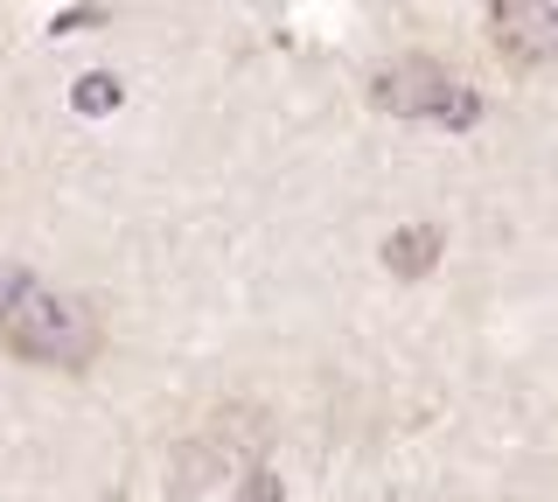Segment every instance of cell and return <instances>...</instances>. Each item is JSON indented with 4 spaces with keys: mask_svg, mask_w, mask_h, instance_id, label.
I'll list each match as a JSON object with an SVG mask.
<instances>
[{
    "mask_svg": "<svg viewBox=\"0 0 558 502\" xmlns=\"http://www.w3.org/2000/svg\"><path fill=\"white\" fill-rule=\"evenodd\" d=\"M119 77L112 71H92V77H77V91H70V106H77L84 119H105V112H119Z\"/></svg>",
    "mask_w": 558,
    "mask_h": 502,
    "instance_id": "obj_5",
    "label": "cell"
},
{
    "mask_svg": "<svg viewBox=\"0 0 558 502\" xmlns=\"http://www.w3.org/2000/svg\"><path fill=\"white\" fill-rule=\"evenodd\" d=\"M92 22H105L98 8H70V14H57V36H77V28H92Z\"/></svg>",
    "mask_w": 558,
    "mask_h": 502,
    "instance_id": "obj_9",
    "label": "cell"
},
{
    "mask_svg": "<svg viewBox=\"0 0 558 502\" xmlns=\"http://www.w3.org/2000/svg\"><path fill=\"white\" fill-rule=\"evenodd\" d=\"M28 293H35V280H28V272H22V266H8V258H0V321H8V315H14V307H22V301H28Z\"/></svg>",
    "mask_w": 558,
    "mask_h": 502,
    "instance_id": "obj_6",
    "label": "cell"
},
{
    "mask_svg": "<svg viewBox=\"0 0 558 502\" xmlns=\"http://www.w3.org/2000/svg\"><path fill=\"white\" fill-rule=\"evenodd\" d=\"M496 42L517 63H551L558 71V0H496Z\"/></svg>",
    "mask_w": 558,
    "mask_h": 502,
    "instance_id": "obj_3",
    "label": "cell"
},
{
    "mask_svg": "<svg viewBox=\"0 0 558 502\" xmlns=\"http://www.w3.org/2000/svg\"><path fill=\"white\" fill-rule=\"evenodd\" d=\"M0 335H8V350L28 356V363H49V370H84V363L98 356L105 328H98V315H92V301L35 286L28 301L14 307L8 321H0Z\"/></svg>",
    "mask_w": 558,
    "mask_h": 502,
    "instance_id": "obj_1",
    "label": "cell"
},
{
    "mask_svg": "<svg viewBox=\"0 0 558 502\" xmlns=\"http://www.w3.org/2000/svg\"><path fill=\"white\" fill-rule=\"evenodd\" d=\"M475 91H468V84H461V91H453V106H447V119H440V126H453V133H468V126H475Z\"/></svg>",
    "mask_w": 558,
    "mask_h": 502,
    "instance_id": "obj_8",
    "label": "cell"
},
{
    "mask_svg": "<svg viewBox=\"0 0 558 502\" xmlns=\"http://www.w3.org/2000/svg\"><path fill=\"white\" fill-rule=\"evenodd\" d=\"M453 91H461L453 71L433 63V57H405V63H391V71H377V84H371V98L391 119H447Z\"/></svg>",
    "mask_w": 558,
    "mask_h": 502,
    "instance_id": "obj_2",
    "label": "cell"
},
{
    "mask_svg": "<svg viewBox=\"0 0 558 502\" xmlns=\"http://www.w3.org/2000/svg\"><path fill=\"white\" fill-rule=\"evenodd\" d=\"M384 266L398 272V280H418V272L440 266V231L433 223H405V231L384 237Z\"/></svg>",
    "mask_w": 558,
    "mask_h": 502,
    "instance_id": "obj_4",
    "label": "cell"
},
{
    "mask_svg": "<svg viewBox=\"0 0 558 502\" xmlns=\"http://www.w3.org/2000/svg\"><path fill=\"white\" fill-rule=\"evenodd\" d=\"M238 502H279V475L252 467V475H244V489H238Z\"/></svg>",
    "mask_w": 558,
    "mask_h": 502,
    "instance_id": "obj_7",
    "label": "cell"
}]
</instances>
